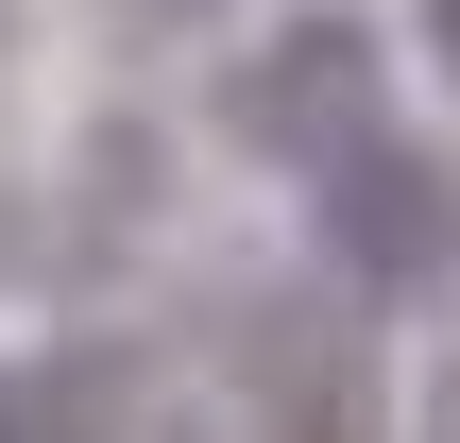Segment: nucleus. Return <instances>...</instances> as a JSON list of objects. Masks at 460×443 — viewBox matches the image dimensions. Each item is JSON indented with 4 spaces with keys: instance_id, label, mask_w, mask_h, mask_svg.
<instances>
[{
    "instance_id": "2",
    "label": "nucleus",
    "mask_w": 460,
    "mask_h": 443,
    "mask_svg": "<svg viewBox=\"0 0 460 443\" xmlns=\"http://www.w3.org/2000/svg\"><path fill=\"white\" fill-rule=\"evenodd\" d=\"M460 171L444 154H393V137H358L341 171H324V239H341V273H376V290H410L427 256L460 239V205H444Z\"/></svg>"
},
{
    "instance_id": "1",
    "label": "nucleus",
    "mask_w": 460,
    "mask_h": 443,
    "mask_svg": "<svg viewBox=\"0 0 460 443\" xmlns=\"http://www.w3.org/2000/svg\"><path fill=\"white\" fill-rule=\"evenodd\" d=\"M376 102H393V68H376L358 17H273V34L222 68V137L273 154V171H341V154L376 137Z\"/></svg>"
},
{
    "instance_id": "5",
    "label": "nucleus",
    "mask_w": 460,
    "mask_h": 443,
    "mask_svg": "<svg viewBox=\"0 0 460 443\" xmlns=\"http://www.w3.org/2000/svg\"><path fill=\"white\" fill-rule=\"evenodd\" d=\"M119 17H222V0H119Z\"/></svg>"
},
{
    "instance_id": "4",
    "label": "nucleus",
    "mask_w": 460,
    "mask_h": 443,
    "mask_svg": "<svg viewBox=\"0 0 460 443\" xmlns=\"http://www.w3.org/2000/svg\"><path fill=\"white\" fill-rule=\"evenodd\" d=\"M0 443H34V393H17V376H0Z\"/></svg>"
},
{
    "instance_id": "3",
    "label": "nucleus",
    "mask_w": 460,
    "mask_h": 443,
    "mask_svg": "<svg viewBox=\"0 0 460 443\" xmlns=\"http://www.w3.org/2000/svg\"><path fill=\"white\" fill-rule=\"evenodd\" d=\"M427 51H444V85H460V0H427Z\"/></svg>"
}]
</instances>
